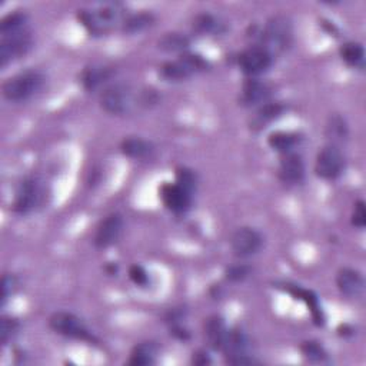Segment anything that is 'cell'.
I'll return each instance as SVG.
<instances>
[{"instance_id": "obj_36", "label": "cell", "mask_w": 366, "mask_h": 366, "mask_svg": "<svg viewBox=\"0 0 366 366\" xmlns=\"http://www.w3.org/2000/svg\"><path fill=\"white\" fill-rule=\"evenodd\" d=\"M328 131H329V136L330 139H342L346 136V132H348V128L345 125V122L342 120V117H333L330 119V125L328 127Z\"/></svg>"}, {"instance_id": "obj_4", "label": "cell", "mask_w": 366, "mask_h": 366, "mask_svg": "<svg viewBox=\"0 0 366 366\" xmlns=\"http://www.w3.org/2000/svg\"><path fill=\"white\" fill-rule=\"evenodd\" d=\"M138 103L139 100L135 97L134 90L124 83L112 85L100 95V106L110 114H125Z\"/></svg>"}, {"instance_id": "obj_37", "label": "cell", "mask_w": 366, "mask_h": 366, "mask_svg": "<svg viewBox=\"0 0 366 366\" xmlns=\"http://www.w3.org/2000/svg\"><path fill=\"white\" fill-rule=\"evenodd\" d=\"M15 286H16V281H15V278H14V276L6 275V276L4 278V295H2V305H5V303H6V301H8V298L14 294Z\"/></svg>"}, {"instance_id": "obj_29", "label": "cell", "mask_w": 366, "mask_h": 366, "mask_svg": "<svg viewBox=\"0 0 366 366\" xmlns=\"http://www.w3.org/2000/svg\"><path fill=\"white\" fill-rule=\"evenodd\" d=\"M189 45H190L189 38L182 33H166L159 41V48L166 52H182L188 49Z\"/></svg>"}, {"instance_id": "obj_38", "label": "cell", "mask_w": 366, "mask_h": 366, "mask_svg": "<svg viewBox=\"0 0 366 366\" xmlns=\"http://www.w3.org/2000/svg\"><path fill=\"white\" fill-rule=\"evenodd\" d=\"M193 362H195L196 365H206V363H210V359H209V356H208L206 352L199 350V352L193 353Z\"/></svg>"}, {"instance_id": "obj_13", "label": "cell", "mask_w": 366, "mask_h": 366, "mask_svg": "<svg viewBox=\"0 0 366 366\" xmlns=\"http://www.w3.org/2000/svg\"><path fill=\"white\" fill-rule=\"evenodd\" d=\"M222 352L226 355V360L232 365L255 362L254 359L248 357V339L242 330H229Z\"/></svg>"}, {"instance_id": "obj_3", "label": "cell", "mask_w": 366, "mask_h": 366, "mask_svg": "<svg viewBox=\"0 0 366 366\" xmlns=\"http://www.w3.org/2000/svg\"><path fill=\"white\" fill-rule=\"evenodd\" d=\"M292 25L285 16L272 18L264 32H262V45L272 56L276 53L285 52L292 43Z\"/></svg>"}, {"instance_id": "obj_8", "label": "cell", "mask_w": 366, "mask_h": 366, "mask_svg": "<svg viewBox=\"0 0 366 366\" xmlns=\"http://www.w3.org/2000/svg\"><path fill=\"white\" fill-rule=\"evenodd\" d=\"M345 169V158L336 145L325 146L316 156L315 173L325 181H333L342 175Z\"/></svg>"}, {"instance_id": "obj_10", "label": "cell", "mask_w": 366, "mask_h": 366, "mask_svg": "<svg viewBox=\"0 0 366 366\" xmlns=\"http://www.w3.org/2000/svg\"><path fill=\"white\" fill-rule=\"evenodd\" d=\"M264 245L262 235L252 227L243 226L233 232L230 237L232 252L239 258H248L257 255Z\"/></svg>"}, {"instance_id": "obj_30", "label": "cell", "mask_w": 366, "mask_h": 366, "mask_svg": "<svg viewBox=\"0 0 366 366\" xmlns=\"http://www.w3.org/2000/svg\"><path fill=\"white\" fill-rule=\"evenodd\" d=\"M19 332V322L12 318H2L0 322V338H2V345L6 346Z\"/></svg>"}, {"instance_id": "obj_24", "label": "cell", "mask_w": 366, "mask_h": 366, "mask_svg": "<svg viewBox=\"0 0 366 366\" xmlns=\"http://www.w3.org/2000/svg\"><path fill=\"white\" fill-rule=\"evenodd\" d=\"M340 59L352 68H363L365 63V49L357 42H346L339 49Z\"/></svg>"}, {"instance_id": "obj_18", "label": "cell", "mask_w": 366, "mask_h": 366, "mask_svg": "<svg viewBox=\"0 0 366 366\" xmlns=\"http://www.w3.org/2000/svg\"><path fill=\"white\" fill-rule=\"evenodd\" d=\"M203 333H205L206 343L209 345L210 349L222 350L223 345L226 342L229 329L220 316L213 315V316H209L208 319H205Z\"/></svg>"}, {"instance_id": "obj_17", "label": "cell", "mask_w": 366, "mask_h": 366, "mask_svg": "<svg viewBox=\"0 0 366 366\" xmlns=\"http://www.w3.org/2000/svg\"><path fill=\"white\" fill-rule=\"evenodd\" d=\"M336 286L348 298H359L365 289V279L359 271L342 268L336 275Z\"/></svg>"}, {"instance_id": "obj_31", "label": "cell", "mask_w": 366, "mask_h": 366, "mask_svg": "<svg viewBox=\"0 0 366 366\" xmlns=\"http://www.w3.org/2000/svg\"><path fill=\"white\" fill-rule=\"evenodd\" d=\"M176 183L193 195V192L196 190L198 178L193 171L188 168H179L176 169Z\"/></svg>"}, {"instance_id": "obj_7", "label": "cell", "mask_w": 366, "mask_h": 366, "mask_svg": "<svg viewBox=\"0 0 366 366\" xmlns=\"http://www.w3.org/2000/svg\"><path fill=\"white\" fill-rule=\"evenodd\" d=\"M32 46L33 38L26 28L2 36V42H0V66L6 68L9 63L23 58L32 49Z\"/></svg>"}, {"instance_id": "obj_1", "label": "cell", "mask_w": 366, "mask_h": 366, "mask_svg": "<svg viewBox=\"0 0 366 366\" xmlns=\"http://www.w3.org/2000/svg\"><path fill=\"white\" fill-rule=\"evenodd\" d=\"M79 21L90 33L103 35L116 25L124 23L125 11L119 4L97 5L89 11H80Z\"/></svg>"}, {"instance_id": "obj_27", "label": "cell", "mask_w": 366, "mask_h": 366, "mask_svg": "<svg viewBox=\"0 0 366 366\" xmlns=\"http://www.w3.org/2000/svg\"><path fill=\"white\" fill-rule=\"evenodd\" d=\"M154 22H155V18L152 14H136L125 18L124 23H122V31L127 33H138L152 26Z\"/></svg>"}, {"instance_id": "obj_9", "label": "cell", "mask_w": 366, "mask_h": 366, "mask_svg": "<svg viewBox=\"0 0 366 366\" xmlns=\"http://www.w3.org/2000/svg\"><path fill=\"white\" fill-rule=\"evenodd\" d=\"M274 62V56L261 45L251 46L239 55L240 70L249 77H257L267 72Z\"/></svg>"}, {"instance_id": "obj_14", "label": "cell", "mask_w": 366, "mask_h": 366, "mask_svg": "<svg viewBox=\"0 0 366 366\" xmlns=\"http://www.w3.org/2000/svg\"><path fill=\"white\" fill-rule=\"evenodd\" d=\"M41 198L39 183L33 178H26L18 188L15 200H14V210L21 215H26L35 209Z\"/></svg>"}, {"instance_id": "obj_32", "label": "cell", "mask_w": 366, "mask_h": 366, "mask_svg": "<svg viewBox=\"0 0 366 366\" xmlns=\"http://www.w3.org/2000/svg\"><path fill=\"white\" fill-rule=\"evenodd\" d=\"M252 272V268L247 264H236L230 265L225 271V278L230 282H242L245 281Z\"/></svg>"}, {"instance_id": "obj_23", "label": "cell", "mask_w": 366, "mask_h": 366, "mask_svg": "<svg viewBox=\"0 0 366 366\" xmlns=\"http://www.w3.org/2000/svg\"><path fill=\"white\" fill-rule=\"evenodd\" d=\"M299 142H301V136L292 132H274L268 138L269 146L282 155L294 152V149L299 145Z\"/></svg>"}, {"instance_id": "obj_16", "label": "cell", "mask_w": 366, "mask_h": 366, "mask_svg": "<svg viewBox=\"0 0 366 366\" xmlns=\"http://www.w3.org/2000/svg\"><path fill=\"white\" fill-rule=\"evenodd\" d=\"M278 173L281 181L285 183H291V185L301 183L305 178V163L302 156L295 152L284 154L279 162Z\"/></svg>"}, {"instance_id": "obj_15", "label": "cell", "mask_w": 366, "mask_h": 366, "mask_svg": "<svg viewBox=\"0 0 366 366\" xmlns=\"http://www.w3.org/2000/svg\"><path fill=\"white\" fill-rule=\"evenodd\" d=\"M274 93L272 86L268 82H264L257 77L248 79L242 86L240 92V102L245 106H261L267 102H269L271 96Z\"/></svg>"}, {"instance_id": "obj_25", "label": "cell", "mask_w": 366, "mask_h": 366, "mask_svg": "<svg viewBox=\"0 0 366 366\" xmlns=\"http://www.w3.org/2000/svg\"><path fill=\"white\" fill-rule=\"evenodd\" d=\"M158 352V348L154 342H144V343H139L132 355H131V359H129V363L131 365H135V366H146V365H152L155 363V355Z\"/></svg>"}, {"instance_id": "obj_33", "label": "cell", "mask_w": 366, "mask_h": 366, "mask_svg": "<svg viewBox=\"0 0 366 366\" xmlns=\"http://www.w3.org/2000/svg\"><path fill=\"white\" fill-rule=\"evenodd\" d=\"M302 353L309 359V360H313V362H323L326 359V352L325 349L322 348V345H319L318 342H313V340H309V342H305L302 346Z\"/></svg>"}, {"instance_id": "obj_21", "label": "cell", "mask_w": 366, "mask_h": 366, "mask_svg": "<svg viewBox=\"0 0 366 366\" xmlns=\"http://www.w3.org/2000/svg\"><path fill=\"white\" fill-rule=\"evenodd\" d=\"M120 151L125 156L131 159H145L152 155L155 151L154 145L142 138H128L120 144Z\"/></svg>"}, {"instance_id": "obj_28", "label": "cell", "mask_w": 366, "mask_h": 366, "mask_svg": "<svg viewBox=\"0 0 366 366\" xmlns=\"http://www.w3.org/2000/svg\"><path fill=\"white\" fill-rule=\"evenodd\" d=\"M26 22H28L26 14L12 12L2 19V23H0V33H2V36H5L14 32H19L26 28Z\"/></svg>"}, {"instance_id": "obj_12", "label": "cell", "mask_w": 366, "mask_h": 366, "mask_svg": "<svg viewBox=\"0 0 366 366\" xmlns=\"http://www.w3.org/2000/svg\"><path fill=\"white\" fill-rule=\"evenodd\" d=\"M159 198L165 208L173 213H183L192 205V193L179 186L176 182H165L159 188Z\"/></svg>"}, {"instance_id": "obj_11", "label": "cell", "mask_w": 366, "mask_h": 366, "mask_svg": "<svg viewBox=\"0 0 366 366\" xmlns=\"http://www.w3.org/2000/svg\"><path fill=\"white\" fill-rule=\"evenodd\" d=\"M125 222L119 213H110L100 220L95 232V247L99 249H106L113 247L124 233Z\"/></svg>"}, {"instance_id": "obj_20", "label": "cell", "mask_w": 366, "mask_h": 366, "mask_svg": "<svg viewBox=\"0 0 366 366\" xmlns=\"http://www.w3.org/2000/svg\"><path fill=\"white\" fill-rule=\"evenodd\" d=\"M114 70L104 65H92L83 69L80 75V82L86 90H96L103 83L110 80Z\"/></svg>"}, {"instance_id": "obj_34", "label": "cell", "mask_w": 366, "mask_h": 366, "mask_svg": "<svg viewBox=\"0 0 366 366\" xmlns=\"http://www.w3.org/2000/svg\"><path fill=\"white\" fill-rule=\"evenodd\" d=\"M129 278L139 288H146L151 285V278H149L148 271L138 264H135L129 268Z\"/></svg>"}, {"instance_id": "obj_35", "label": "cell", "mask_w": 366, "mask_h": 366, "mask_svg": "<svg viewBox=\"0 0 366 366\" xmlns=\"http://www.w3.org/2000/svg\"><path fill=\"white\" fill-rule=\"evenodd\" d=\"M350 223L357 229H363L366 226V209H365V202L362 199L356 200V203L353 205Z\"/></svg>"}, {"instance_id": "obj_19", "label": "cell", "mask_w": 366, "mask_h": 366, "mask_svg": "<svg viewBox=\"0 0 366 366\" xmlns=\"http://www.w3.org/2000/svg\"><path fill=\"white\" fill-rule=\"evenodd\" d=\"M285 110H286L285 104H282L279 102L269 100V102L261 104L251 120V128L254 131H261V129L267 128V125H269L274 120L279 119L285 113Z\"/></svg>"}, {"instance_id": "obj_22", "label": "cell", "mask_w": 366, "mask_h": 366, "mask_svg": "<svg viewBox=\"0 0 366 366\" xmlns=\"http://www.w3.org/2000/svg\"><path fill=\"white\" fill-rule=\"evenodd\" d=\"M285 291H288L289 294H292L294 296L302 299L308 308L311 309V313H312V318H313V322L316 325H323L325 322V318H323V313H322V309L319 308V303H318V298L313 292L311 291H306V289H302V288H298V286H292V285H285Z\"/></svg>"}, {"instance_id": "obj_5", "label": "cell", "mask_w": 366, "mask_h": 366, "mask_svg": "<svg viewBox=\"0 0 366 366\" xmlns=\"http://www.w3.org/2000/svg\"><path fill=\"white\" fill-rule=\"evenodd\" d=\"M49 326L52 330H55L62 336L82 340V342H89V343L96 342V338L89 330V328L83 323V321L70 312H65V311L55 312L49 318Z\"/></svg>"}, {"instance_id": "obj_6", "label": "cell", "mask_w": 366, "mask_h": 366, "mask_svg": "<svg viewBox=\"0 0 366 366\" xmlns=\"http://www.w3.org/2000/svg\"><path fill=\"white\" fill-rule=\"evenodd\" d=\"M206 68L208 62L199 55L183 53L176 60L163 63L161 68V75L168 80H183L206 70Z\"/></svg>"}, {"instance_id": "obj_2", "label": "cell", "mask_w": 366, "mask_h": 366, "mask_svg": "<svg viewBox=\"0 0 366 366\" xmlns=\"http://www.w3.org/2000/svg\"><path fill=\"white\" fill-rule=\"evenodd\" d=\"M45 83V76L38 70H26L9 77L4 86V97L9 102H23L36 95Z\"/></svg>"}, {"instance_id": "obj_26", "label": "cell", "mask_w": 366, "mask_h": 366, "mask_svg": "<svg viewBox=\"0 0 366 366\" xmlns=\"http://www.w3.org/2000/svg\"><path fill=\"white\" fill-rule=\"evenodd\" d=\"M193 29L200 35H212V33H222L223 23L210 14L198 15L193 21Z\"/></svg>"}]
</instances>
